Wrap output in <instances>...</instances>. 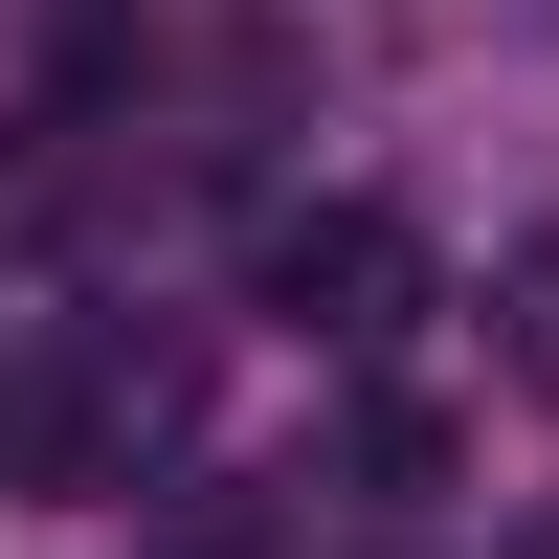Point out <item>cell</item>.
Masks as SVG:
<instances>
[{
    "instance_id": "obj_2",
    "label": "cell",
    "mask_w": 559,
    "mask_h": 559,
    "mask_svg": "<svg viewBox=\"0 0 559 559\" xmlns=\"http://www.w3.org/2000/svg\"><path fill=\"white\" fill-rule=\"evenodd\" d=\"M336 492H358V515H426V492H448V403L358 381V403H336Z\"/></svg>"
},
{
    "instance_id": "obj_1",
    "label": "cell",
    "mask_w": 559,
    "mask_h": 559,
    "mask_svg": "<svg viewBox=\"0 0 559 559\" xmlns=\"http://www.w3.org/2000/svg\"><path fill=\"white\" fill-rule=\"evenodd\" d=\"M247 313L313 336V358H381L403 313H426V224L403 202H269L247 224Z\"/></svg>"
},
{
    "instance_id": "obj_3",
    "label": "cell",
    "mask_w": 559,
    "mask_h": 559,
    "mask_svg": "<svg viewBox=\"0 0 559 559\" xmlns=\"http://www.w3.org/2000/svg\"><path fill=\"white\" fill-rule=\"evenodd\" d=\"M492 381H515V403H559V247H515V269H492Z\"/></svg>"
},
{
    "instance_id": "obj_4",
    "label": "cell",
    "mask_w": 559,
    "mask_h": 559,
    "mask_svg": "<svg viewBox=\"0 0 559 559\" xmlns=\"http://www.w3.org/2000/svg\"><path fill=\"white\" fill-rule=\"evenodd\" d=\"M492 559H559V515H515V537H492Z\"/></svg>"
}]
</instances>
